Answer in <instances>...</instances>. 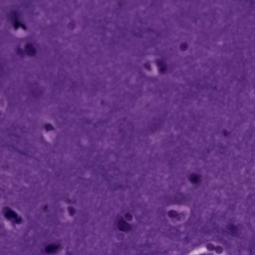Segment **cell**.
Listing matches in <instances>:
<instances>
[{
  "label": "cell",
  "mask_w": 255,
  "mask_h": 255,
  "mask_svg": "<svg viewBox=\"0 0 255 255\" xmlns=\"http://www.w3.org/2000/svg\"><path fill=\"white\" fill-rule=\"evenodd\" d=\"M114 239H116V241L122 242L123 240H124L125 239H126V235H125L124 233L123 232H117L116 233L115 235H114Z\"/></svg>",
  "instance_id": "1"
}]
</instances>
